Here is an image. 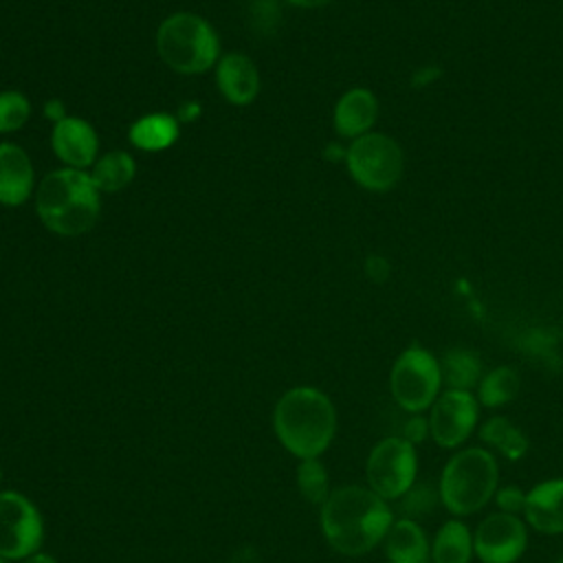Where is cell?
<instances>
[{"mask_svg": "<svg viewBox=\"0 0 563 563\" xmlns=\"http://www.w3.org/2000/svg\"><path fill=\"white\" fill-rule=\"evenodd\" d=\"M499 468L495 457L482 446L457 451L442 468L440 501L455 517L482 510L497 493Z\"/></svg>", "mask_w": 563, "mask_h": 563, "instance_id": "4", "label": "cell"}, {"mask_svg": "<svg viewBox=\"0 0 563 563\" xmlns=\"http://www.w3.org/2000/svg\"><path fill=\"white\" fill-rule=\"evenodd\" d=\"M24 563H57L51 554H44V552H35L31 556L24 559Z\"/></svg>", "mask_w": 563, "mask_h": 563, "instance_id": "32", "label": "cell"}, {"mask_svg": "<svg viewBox=\"0 0 563 563\" xmlns=\"http://www.w3.org/2000/svg\"><path fill=\"white\" fill-rule=\"evenodd\" d=\"M345 163L350 176L369 191L391 189L405 167V156L400 145L380 132H367L352 141L345 150Z\"/></svg>", "mask_w": 563, "mask_h": 563, "instance_id": "6", "label": "cell"}, {"mask_svg": "<svg viewBox=\"0 0 563 563\" xmlns=\"http://www.w3.org/2000/svg\"><path fill=\"white\" fill-rule=\"evenodd\" d=\"M473 556V534L466 523L451 519L446 521L433 543H431V559L433 563H471Z\"/></svg>", "mask_w": 563, "mask_h": 563, "instance_id": "19", "label": "cell"}, {"mask_svg": "<svg viewBox=\"0 0 563 563\" xmlns=\"http://www.w3.org/2000/svg\"><path fill=\"white\" fill-rule=\"evenodd\" d=\"M422 438H424V420L413 418V420L409 422L407 431H405V440H409V442L413 444V442H420Z\"/></svg>", "mask_w": 563, "mask_h": 563, "instance_id": "29", "label": "cell"}, {"mask_svg": "<svg viewBox=\"0 0 563 563\" xmlns=\"http://www.w3.org/2000/svg\"><path fill=\"white\" fill-rule=\"evenodd\" d=\"M200 114V103L198 101H187L185 106H180L178 110V119L180 121H194Z\"/></svg>", "mask_w": 563, "mask_h": 563, "instance_id": "30", "label": "cell"}, {"mask_svg": "<svg viewBox=\"0 0 563 563\" xmlns=\"http://www.w3.org/2000/svg\"><path fill=\"white\" fill-rule=\"evenodd\" d=\"M416 449L405 438H385L380 440L367 457L365 477L369 488L383 497L400 499L416 482Z\"/></svg>", "mask_w": 563, "mask_h": 563, "instance_id": "8", "label": "cell"}, {"mask_svg": "<svg viewBox=\"0 0 563 563\" xmlns=\"http://www.w3.org/2000/svg\"><path fill=\"white\" fill-rule=\"evenodd\" d=\"M288 2L295 7H301V9H317V7H325L334 0H288Z\"/></svg>", "mask_w": 563, "mask_h": 563, "instance_id": "31", "label": "cell"}, {"mask_svg": "<svg viewBox=\"0 0 563 563\" xmlns=\"http://www.w3.org/2000/svg\"><path fill=\"white\" fill-rule=\"evenodd\" d=\"M556 563H563V556H561V559H559V561H556Z\"/></svg>", "mask_w": 563, "mask_h": 563, "instance_id": "33", "label": "cell"}, {"mask_svg": "<svg viewBox=\"0 0 563 563\" xmlns=\"http://www.w3.org/2000/svg\"><path fill=\"white\" fill-rule=\"evenodd\" d=\"M495 499H497V506L501 508V512H510V515H517L519 510L523 512L526 493L519 486H506V488L497 490Z\"/></svg>", "mask_w": 563, "mask_h": 563, "instance_id": "27", "label": "cell"}, {"mask_svg": "<svg viewBox=\"0 0 563 563\" xmlns=\"http://www.w3.org/2000/svg\"><path fill=\"white\" fill-rule=\"evenodd\" d=\"M391 523V508L369 486H341L321 504L323 537L345 556H361L374 550Z\"/></svg>", "mask_w": 563, "mask_h": 563, "instance_id": "1", "label": "cell"}, {"mask_svg": "<svg viewBox=\"0 0 563 563\" xmlns=\"http://www.w3.org/2000/svg\"><path fill=\"white\" fill-rule=\"evenodd\" d=\"M479 402L471 391L446 389L431 405L429 431L438 446L455 449L475 431Z\"/></svg>", "mask_w": 563, "mask_h": 563, "instance_id": "10", "label": "cell"}, {"mask_svg": "<svg viewBox=\"0 0 563 563\" xmlns=\"http://www.w3.org/2000/svg\"><path fill=\"white\" fill-rule=\"evenodd\" d=\"M0 563H7V561H4V559H2V556H0Z\"/></svg>", "mask_w": 563, "mask_h": 563, "instance_id": "34", "label": "cell"}, {"mask_svg": "<svg viewBox=\"0 0 563 563\" xmlns=\"http://www.w3.org/2000/svg\"><path fill=\"white\" fill-rule=\"evenodd\" d=\"M33 189V165L15 143H0V205L18 207Z\"/></svg>", "mask_w": 563, "mask_h": 563, "instance_id": "15", "label": "cell"}, {"mask_svg": "<svg viewBox=\"0 0 563 563\" xmlns=\"http://www.w3.org/2000/svg\"><path fill=\"white\" fill-rule=\"evenodd\" d=\"M35 209L42 224L64 238L90 231L99 218V189L84 169H55L35 191Z\"/></svg>", "mask_w": 563, "mask_h": 563, "instance_id": "3", "label": "cell"}, {"mask_svg": "<svg viewBox=\"0 0 563 563\" xmlns=\"http://www.w3.org/2000/svg\"><path fill=\"white\" fill-rule=\"evenodd\" d=\"M216 81L227 101L235 106L251 103L260 92V75L251 57L242 53H229L220 57L216 68Z\"/></svg>", "mask_w": 563, "mask_h": 563, "instance_id": "14", "label": "cell"}, {"mask_svg": "<svg viewBox=\"0 0 563 563\" xmlns=\"http://www.w3.org/2000/svg\"><path fill=\"white\" fill-rule=\"evenodd\" d=\"M479 438L512 462L521 460L528 451V438L504 416L488 418L479 429Z\"/></svg>", "mask_w": 563, "mask_h": 563, "instance_id": "22", "label": "cell"}, {"mask_svg": "<svg viewBox=\"0 0 563 563\" xmlns=\"http://www.w3.org/2000/svg\"><path fill=\"white\" fill-rule=\"evenodd\" d=\"M51 145L55 156L73 169L92 167L97 161L99 139L92 125L79 117H64L53 125Z\"/></svg>", "mask_w": 563, "mask_h": 563, "instance_id": "12", "label": "cell"}, {"mask_svg": "<svg viewBox=\"0 0 563 563\" xmlns=\"http://www.w3.org/2000/svg\"><path fill=\"white\" fill-rule=\"evenodd\" d=\"M438 501H440V488H431L429 484H413L400 497V510L405 512V519L416 521L418 517L429 515Z\"/></svg>", "mask_w": 563, "mask_h": 563, "instance_id": "26", "label": "cell"}, {"mask_svg": "<svg viewBox=\"0 0 563 563\" xmlns=\"http://www.w3.org/2000/svg\"><path fill=\"white\" fill-rule=\"evenodd\" d=\"M31 117L29 99L18 90L0 92V134L20 130Z\"/></svg>", "mask_w": 563, "mask_h": 563, "instance_id": "25", "label": "cell"}, {"mask_svg": "<svg viewBox=\"0 0 563 563\" xmlns=\"http://www.w3.org/2000/svg\"><path fill=\"white\" fill-rule=\"evenodd\" d=\"M383 543L389 563H429L431 559V543L413 519H396Z\"/></svg>", "mask_w": 563, "mask_h": 563, "instance_id": "17", "label": "cell"}, {"mask_svg": "<svg viewBox=\"0 0 563 563\" xmlns=\"http://www.w3.org/2000/svg\"><path fill=\"white\" fill-rule=\"evenodd\" d=\"M161 59L176 73L196 75L218 62V35L213 26L196 13H174L161 22L156 33Z\"/></svg>", "mask_w": 563, "mask_h": 563, "instance_id": "5", "label": "cell"}, {"mask_svg": "<svg viewBox=\"0 0 563 563\" xmlns=\"http://www.w3.org/2000/svg\"><path fill=\"white\" fill-rule=\"evenodd\" d=\"M178 139V121L172 114L154 112L145 114L130 128V141L145 152H161L174 145Z\"/></svg>", "mask_w": 563, "mask_h": 563, "instance_id": "18", "label": "cell"}, {"mask_svg": "<svg viewBox=\"0 0 563 563\" xmlns=\"http://www.w3.org/2000/svg\"><path fill=\"white\" fill-rule=\"evenodd\" d=\"M521 387V378L517 374L515 367L510 365H499L495 369H490L477 385V402H482L484 407H504L510 400L517 398Z\"/></svg>", "mask_w": 563, "mask_h": 563, "instance_id": "23", "label": "cell"}, {"mask_svg": "<svg viewBox=\"0 0 563 563\" xmlns=\"http://www.w3.org/2000/svg\"><path fill=\"white\" fill-rule=\"evenodd\" d=\"M134 158L123 150H114L97 158L88 174L99 191H119L134 178Z\"/></svg>", "mask_w": 563, "mask_h": 563, "instance_id": "21", "label": "cell"}, {"mask_svg": "<svg viewBox=\"0 0 563 563\" xmlns=\"http://www.w3.org/2000/svg\"><path fill=\"white\" fill-rule=\"evenodd\" d=\"M44 537L40 510L15 490L0 493V556L26 559L37 552Z\"/></svg>", "mask_w": 563, "mask_h": 563, "instance_id": "9", "label": "cell"}, {"mask_svg": "<svg viewBox=\"0 0 563 563\" xmlns=\"http://www.w3.org/2000/svg\"><path fill=\"white\" fill-rule=\"evenodd\" d=\"M442 374L438 358L420 347L411 345L396 358L389 374V389L398 407L411 413L429 409L440 396Z\"/></svg>", "mask_w": 563, "mask_h": 563, "instance_id": "7", "label": "cell"}, {"mask_svg": "<svg viewBox=\"0 0 563 563\" xmlns=\"http://www.w3.org/2000/svg\"><path fill=\"white\" fill-rule=\"evenodd\" d=\"M526 545V523L510 512L488 515L473 534V552L482 563H515Z\"/></svg>", "mask_w": 563, "mask_h": 563, "instance_id": "11", "label": "cell"}, {"mask_svg": "<svg viewBox=\"0 0 563 563\" xmlns=\"http://www.w3.org/2000/svg\"><path fill=\"white\" fill-rule=\"evenodd\" d=\"M523 517L541 534H563V479H548L530 488Z\"/></svg>", "mask_w": 563, "mask_h": 563, "instance_id": "13", "label": "cell"}, {"mask_svg": "<svg viewBox=\"0 0 563 563\" xmlns=\"http://www.w3.org/2000/svg\"><path fill=\"white\" fill-rule=\"evenodd\" d=\"M273 429L286 451L312 460L330 446L336 431V411L321 389L292 387L275 405Z\"/></svg>", "mask_w": 563, "mask_h": 563, "instance_id": "2", "label": "cell"}, {"mask_svg": "<svg viewBox=\"0 0 563 563\" xmlns=\"http://www.w3.org/2000/svg\"><path fill=\"white\" fill-rule=\"evenodd\" d=\"M297 484H299L301 495L312 504H323L330 495L325 468L321 466V462L317 457L301 460V464L297 468Z\"/></svg>", "mask_w": 563, "mask_h": 563, "instance_id": "24", "label": "cell"}, {"mask_svg": "<svg viewBox=\"0 0 563 563\" xmlns=\"http://www.w3.org/2000/svg\"><path fill=\"white\" fill-rule=\"evenodd\" d=\"M44 114H46L53 123H57V121H62V119L66 117V108H64V103H62L59 99H48V101L44 103Z\"/></svg>", "mask_w": 563, "mask_h": 563, "instance_id": "28", "label": "cell"}, {"mask_svg": "<svg viewBox=\"0 0 563 563\" xmlns=\"http://www.w3.org/2000/svg\"><path fill=\"white\" fill-rule=\"evenodd\" d=\"M440 374L449 389L471 391L482 380V361L473 350L451 347L440 361Z\"/></svg>", "mask_w": 563, "mask_h": 563, "instance_id": "20", "label": "cell"}, {"mask_svg": "<svg viewBox=\"0 0 563 563\" xmlns=\"http://www.w3.org/2000/svg\"><path fill=\"white\" fill-rule=\"evenodd\" d=\"M378 114V101L367 88L343 92L334 106V130L345 139H358L369 132Z\"/></svg>", "mask_w": 563, "mask_h": 563, "instance_id": "16", "label": "cell"}]
</instances>
